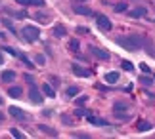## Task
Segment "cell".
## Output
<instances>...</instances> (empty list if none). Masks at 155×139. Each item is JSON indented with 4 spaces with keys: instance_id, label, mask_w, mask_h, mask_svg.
I'll use <instances>...</instances> for the list:
<instances>
[{
    "instance_id": "cell-35",
    "label": "cell",
    "mask_w": 155,
    "mask_h": 139,
    "mask_svg": "<svg viewBox=\"0 0 155 139\" xmlns=\"http://www.w3.org/2000/svg\"><path fill=\"white\" fill-rule=\"evenodd\" d=\"M35 61H37L38 65H44V61H46V59H44V55H37V59H35Z\"/></svg>"
},
{
    "instance_id": "cell-20",
    "label": "cell",
    "mask_w": 155,
    "mask_h": 139,
    "mask_svg": "<svg viewBox=\"0 0 155 139\" xmlns=\"http://www.w3.org/2000/svg\"><path fill=\"white\" fill-rule=\"evenodd\" d=\"M2 52H8L10 55H14V57L19 55V50H15V48H10V46H4V48H2Z\"/></svg>"
},
{
    "instance_id": "cell-25",
    "label": "cell",
    "mask_w": 155,
    "mask_h": 139,
    "mask_svg": "<svg viewBox=\"0 0 155 139\" xmlns=\"http://www.w3.org/2000/svg\"><path fill=\"white\" fill-rule=\"evenodd\" d=\"M121 65H123L124 71H134V65L130 63V61H127V59H124V61H121Z\"/></svg>"
},
{
    "instance_id": "cell-43",
    "label": "cell",
    "mask_w": 155,
    "mask_h": 139,
    "mask_svg": "<svg viewBox=\"0 0 155 139\" xmlns=\"http://www.w3.org/2000/svg\"><path fill=\"white\" fill-rule=\"evenodd\" d=\"M73 2H84V0H73Z\"/></svg>"
},
{
    "instance_id": "cell-18",
    "label": "cell",
    "mask_w": 155,
    "mask_h": 139,
    "mask_svg": "<svg viewBox=\"0 0 155 139\" xmlns=\"http://www.w3.org/2000/svg\"><path fill=\"white\" fill-rule=\"evenodd\" d=\"M88 122H90V124H96V126H107V122H105V120H102V118H94V116H90V114H88Z\"/></svg>"
},
{
    "instance_id": "cell-28",
    "label": "cell",
    "mask_w": 155,
    "mask_h": 139,
    "mask_svg": "<svg viewBox=\"0 0 155 139\" xmlns=\"http://www.w3.org/2000/svg\"><path fill=\"white\" fill-rule=\"evenodd\" d=\"M115 11H117V14H121V11H127V4H124V2H123V4H117V6H115Z\"/></svg>"
},
{
    "instance_id": "cell-11",
    "label": "cell",
    "mask_w": 155,
    "mask_h": 139,
    "mask_svg": "<svg viewBox=\"0 0 155 139\" xmlns=\"http://www.w3.org/2000/svg\"><path fill=\"white\" fill-rule=\"evenodd\" d=\"M4 11L8 15H14V17H17V19H25L27 17V14L25 11H15V10H10V8H4Z\"/></svg>"
},
{
    "instance_id": "cell-21",
    "label": "cell",
    "mask_w": 155,
    "mask_h": 139,
    "mask_svg": "<svg viewBox=\"0 0 155 139\" xmlns=\"http://www.w3.org/2000/svg\"><path fill=\"white\" fill-rule=\"evenodd\" d=\"M79 92H81V90H79V86H69V88H67V95H69V97H73V95H77Z\"/></svg>"
},
{
    "instance_id": "cell-9",
    "label": "cell",
    "mask_w": 155,
    "mask_h": 139,
    "mask_svg": "<svg viewBox=\"0 0 155 139\" xmlns=\"http://www.w3.org/2000/svg\"><path fill=\"white\" fill-rule=\"evenodd\" d=\"M37 128L42 131V134H48L50 137H56L58 135V131L54 130V128H50V126H46V124H40V126H37Z\"/></svg>"
},
{
    "instance_id": "cell-34",
    "label": "cell",
    "mask_w": 155,
    "mask_h": 139,
    "mask_svg": "<svg viewBox=\"0 0 155 139\" xmlns=\"http://www.w3.org/2000/svg\"><path fill=\"white\" fill-rule=\"evenodd\" d=\"M140 69H142V71H144V72H146V74H147V72H151V69H150V67H147V65H146V63H140Z\"/></svg>"
},
{
    "instance_id": "cell-36",
    "label": "cell",
    "mask_w": 155,
    "mask_h": 139,
    "mask_svg": "<svg viewBox=\"0 0 155 139\" xmlns=\"http://www.w3.org/2000/svg\"><path fill=\"white\" fill-rule=\"evenodd\" d=\"M77 103H79V105H84L86 103V97H79V99H77Z\"/></svg>"
},
{
    "instance_id": "cell-3",
    "label": "cell",
    "mask_w": 155,
    "mask_h": 139,
    "mask_svg": "<svg viewBox=\"0 0 155 139\" xmlns=\"http://www.w3.org/2000/svg\"><path fill=\"white\" fill-rule=\"evenodd\" d=\"M29 99H31L35 105H40V103L44 101L42 95H40V92L37 90V86H35V84H31V88H29Z\"/></svg>"
},
{
    "instance_id": "cell-31",
    "label": "cell",
    "mask_w": 155,
    "mask_h": 139,
    "mask_svg": "<svg viewBox=\"0 0 155 139\" xmlns=\"http://www.w3.org/2000/svg\"><path fill=\"white\" fill-rule=\"evenodd\" d=\"M77 33H79V34H88V33H90V29H86V27H77Z\"/></svg>"
},
{
    "instance_id": "cell-13",
    "label": "cell",
    "mask_w": 155,
    "mask_h": 139,
    "mask_svg": "<svg viewBox=\"0 0 155 139\" xmlns=\"http://www.w3.org/2000/svg\"><path fill=\"white\" fill-rule=\"evenodd\" d=\"M0 78H2V82H12L15 78V72L14 71H4L2 74H0Z\"/></svg>"
},
{
    "instance_id": "cell-27",
    "label": "cell",
    "mask_w": 155,
    "mask_h": 139,
    "mask_svg": "<svg viewBox=\"0 0 155 139\" xmlns=\"http://www.w3.org/2000/svg\"><path fill=\"white\" fill-rule=\"evenodd\" d=\"M140 82H142V84H146V86H150V84H153V78H151V76H142V78H140Z\"/></svg>"
},
{
    "instance_id": "cell-26",
    "label": "cell",
    "mask_w": 155,
    "mask_h": 139,
    "mask_svg": "<svg viewBox=\"0 0 155 139\" xmlns=\"http://www.w3.org/2000/svg\"><path fill=\"white\" fill-rule=\"evenodd\" d=\"M79 46H81V44H79V40H71V42H69V50H73V52L79 50Z\"/></svg>"
},
{
    "instance_id": "cell-19",
    "label": "cell",
    "mask_w": 155,
    "mask_h": 139,
    "mask_svg": "<svg viewBox=\"0 0 155 139\" xmlns=\"http://www.w3.org/2000/svg\"><path fill=\"white\" fill-rule=\"evenodd\" d=\"M147 130H151V124L150 122H146V120L138 122V131H147Z\"/></svg>"
},
{
    "instance_id": "cell-32",
    "label": "cell",
    "mask_w": 155,
    "mask_h": 139,
    "mask_svg": "<svg viewBox=\"0 0 155 139\" xmlns=\"http://www.w3.org/2000/svg\"><path fill=\"white\" fill-rule=\"evenodd\" d=\"M61 120H63V124H73V118H71V116H67V114H63V116H61Z\"/></svg>"
},
{
    "instance_id": "cell-29",
    "label": "cell",
    "mask_w": 155,
    "mask_h": 139,
    "mask_svg": "<svg viewBox=\"0 0 155 139\" xmlns=\"http://www.w3.org/2000/svg\"><path fill=\"white\" fill-rule=\"evenodd\" d=\"M10 134L14 135V137H25V135H23V134H21V131L17 130V128H12V130H10Z\"/></svg>"
},
{
    "instance_id": "cell-44",
    "label": "cell",
    "mask_w": 155,
    "mask_h": 139,
    "mask_svg": "<svg viewBox=\"0 0 155 139\" xmlns=\"http://www.w3.org/2000/svg\"><path fill=\"white\" fill-rule=\"evenodd\" d=\"M0 103H2V97H0Z\"/></svg>"
},
{
    "instance_id": "cell-22",
    "label": "cell",
    "mask_w": 155,
    "mask_h": 139,
    "mask_svg": "<svg viewBox=\"0 0 155 139\" xmlns=\"http://www.w3.org/2000/svg\"><path fill=\"white\" fill-rule=\"evenodd\" d=\"M17 57H19V59H21V61H23V63H25V65H27V67H29V69H35V67H33V63H31V61H29V57H27V55H23V53H21V52H19V55H17Z\"/></svg>"
},
{
    "instance_id": "cell-30",
    "label": "cell",
    "mask_w": 155,
    "mask_h": 139,
    "mask_svg": "<svg viewBox=\"0 0 155 139\" xmlns=\"http://www.w3.org/2000/svg\"><path fill=\"white\" fill-rule=\"evenodd\" d=\"M128 105L127 103H115V111H127Z\"/></svg>"
},
{
    "instance_id": "cell-8",
    "label": "cell",
    "mask_w": 155,
    "mask_h": 139,
    "mask_svg": "<svg viewBox=\"0 0 155 139\" xmlns=\"http://www.w3.org/2000/svg\"><path fill=\"white\" fill-rule=\"evenodd\" d=\"M73 11L79 15H94V11L88 8V6H73Z\"/></svg>"
},
{
    "instance_id": "cell-37",
    "label": "cell",
    "mask_w": 155,
    "mask_h": 139,
    "mask_svg": "<svg viewBox=\"0 0 155 139\" xmlns=\"http://www.w3.org/2000/svg\"><path fill=\"white\" fill-rule=\"evenodd\" d=\"M73 137H82V139H88L86 134H73Z\"/></svg>"
},
{
    "instance_id": "cell-39",
    "label": "cell",
    "mask_w": 155,
    "mask_h": 139,
    "mask_svg": "<svg viewBox=\"0 0 155 139\" xmlns=\"http://www.w3.org/2000/svg\"><path fill=\"white\" fill-rule=\"evenodd\" d=\"M0 65H4V55H2V52H0Z\"/></svg>"
},
{
    "instance_id": "cell-12",
    "label": "cell",
    "mask_w": 155,
    "mask_h": 139,
    "mask_svg": "<svg viewBox=\"0 0 155 139\" xmlns=\"http://www.w3.org/2000/svg\"><path fill=\"white\" fill-rule=\"evenodd\" d=\"M35 19H38V23L46 25V23H50V14H42V11H38V14H35Z\"/></svg>"
},
{
    "instance_id": "cell-33",
    "label": "cell",
    "mask_w": 155,
    "mask_h": 139,
    "mask_svg": "<svg viewBox=\"0 0 155 139\" xmlns=\"http://www.w3.org/2000/svg\"><path fill=\"white\" fill-rule=\"evenodd\" d=\"M75 114H77V116H88V112H86V111H82V109H77Z\"/></svg>"
},
{
    "instance_id": "cell-23",
    "label": "cell",
    "mask_w": 155,
    "mask_h": 139,
    "mask_svg": "<svg viewBox=\"0 0 155 139\" xmlns=\"http://www.w3.org/2000/svg\"><path fill=\"white\" fill-rule=\"evenodd\" d=\"M2 23H4V27L8 29V31H10L12 34H15V29H14V25L10 23V19H2Z\"/></svg>"
},
{
    "instance_id": "cell-15",
    "label": "cell",
    "mask_w": 155,
    "mask_h": 139,
    "mask_svg": "<svg viewBox=\"0 0 155 139\" xmlns=\"http://www.w3.org/2000/svg\"><path fill=\"white\" fill-rule=\"evenodd\" d=\"M42 93L48 95V97H56V92H54V88L50 84H42Z\"/></svg>"
},
{
    "instance_id": "cell-14",
    "label": "cell",
    "mask_w": 155,
    "mask_h": 139,
    "mask_svg": "<svg viewBox=\"0 0 155 139\" xmlns=\"http://www.w3.org/2000/svg\"><path fill=\"white\" fill-rule=\"evenodd\" d=\"M146 14H147L146 8H136V10H130V11H128L130 17H144Z\"/></svg>"
},
{
    "instance_id": "cell-10",
    "label": "cell",
    "mask_w": 155,
    "mask_h": 139,
    "mask_svg": "<svg viewBox=\"0 0 155 139\" xmlns=\"http://www.w3.org/2000/svg\"><path fill=\"white\" fill-rule=\"evenodd\" d=\"M52 34L56 36V38H61V36H65V34H67V29H65L63 25H58V27H54Z\"/></svg>"
},
{
    "instance_id": "cell-38",
    "label": "cell",
    "mask_w": 155,
    "mask_h": 139,
    "mask_svg": "<svg viewBox=\"0 0 155 139\" xmlns=\"http://www.w3.org/2000/svg\"><path fill=\"white\" fill-rule=\"evenodd\" d=\"M25 80H27V82H31V84H35V78H33V76H29V74H25Z\"/></svg>"
},
{
    "instance_id": "cell-2",
    "label": "cell",
    "mask_w": 155,
    "mask_h": 139,
    "mask_svg": "<svg viewBox=\"0 0 155 139\" xmlns=\"http://www.w3.org/2000/svg\"><path fill=\"white\" fill-rule=\"evenodd\" d=\"M21 36H23L27 42H37L38 36H40V31H38L35 25H27V27L21 29Z\"/></svg>"
},
{
    "instance_id": "cell-40",
    "label": "cell",
    "mask_w": 155,
    "mask_h": 139,
    "mask_svg": "<svg viewBox=\"0 0 155 139\" xmlns=\"http://www.w3.org/2000/svg\"><path fill=\"white\" fill-rule=\"evenodd\" d=\"M15 2H19V4H25V0H15Z\"/></svg>"
},
{
    "instance_id": "cell-16",
    "label": "cell",
    "mask_w": 155,
    "mask_h": 139,
    "mask_svg": "<svg viewBox=\"0 0 155 139\" xmlns=\"http://www.w3.org/2000/svg\"><path fill=\"white\" fill-rule=\"evenodd\" d=\"M104 80H105V82H109V84H113V82H117V80H119V72H115V71H113V72H107Z\"/></svg>"
},
{
    "instance_id": "cell-5",
    "label": "cell",
    "mask_w": 155,
    "mask_h": 139,
    "mask_svg": "<svg viewBox=\"0 0 155 139\" xmlns=\"http://www.w3.org/2000/svg\"><path fill=\"white\" fill-rule=\"evenodd\" d=\"M96 19H98V27L102 29V31H111L113 25H111V21H109V17H105V15H96Z\"/></svg>"
},
{
    "instance_id": "cell-1",
    "label": "cell",
    "mask_w": 155,
    "mask_h": 139,
    "mask_svg": "<svg viewBox=\"0 0 155 139\" xmlns=\"http://www.w3.org/2000/svg\"><path fill=\"white\" fill-rule=\"evenodd\" d=\"M117 44L124 48L127 52H136L144 46V38L142 36H136V34H130V36H119L117 38Z\"/></svg>"
},
{
    "instance_id": "cell-7",
    "label": "cell",
    "mask_w": 155,
    "mask_h": 139,
    "mask_svg": "<svg viewBox=\"0 0 155 139\" xmlns=\"http://www.w3.org/2000/svg\"><path fill=\"white\" fill-rule=\"evenodd\" d=\"M71 71H73V74H77V76H82V78H88V76L92 74V72L88 71V69H82L81 65H75V63L71 65Z\"/></svg>"
},
{
    "instance_id": "cell-6",
    "label": "cell",
    "mask_w": 155,
    "mask_h": 139,
    "mask_svg": "<svg viewBox=\"0 0 155 139\" xmlns=\"http://www.w3.org/2000/svg\"><path fill=\"white\" fill-rule=\"evenodd\" d=\"M10 114H12L15 120H19V122H25V120H27V114L23 112L19 107H10Z\"/></svg>"
},
{
    "instance_id": "cell-42",
    "label": "cell",
    "mask_w": 155,
    "mask_h": 139,
    "mask_svg": "<svg viewBox=\"0 0 155 139\" xmlns=\"http://www.w3.org/2000/svg\"><path fill=\"white\" fill-rule=\"evenodd\" d=\"M0 38H6V34H4V33H0Z\"/></svg>"
},
{
    "instance_id": "cell-4",
    "label": "cell",
    "mask_w": 155,
    "mask_h": 139,
    "mask_svg": "<svg viewBox=\"0 0 155 139\" xmlns=\"http://www.w3.org/2000/svg\"><path fill=\"white\" fill-rule=\"evenodd\" d=\"M88 50H90V53L94 57H98V59H104V61L109 59V52H107V50H102V48H96V46H90Z\"/></svg>"
},
{
    "instance_id": "cell-41",
    "label": "cell",
    "mask_w": 155,
    "mask_h": 139,
    "mask_svg": "<svg viewBox=\"0 0 155 139\" xmlns=\"http://www.w3.org/2000/svg\"><path fill=\"white\" fill-rule=\"evenodd\" d=\"M2 120H4V114H2V112H0V122H2Z\"/></svg>"
},
{
    "instance_id": "cell-17",
    "label": "cell",
    "mask_w": 155,
    "mask_h": 139,
    "mask_svg": "<svg viewBox=\"0 0 155 139\" xmlns=\"http://www.w3.org/2000/svg\"><path fill=\"white\" fill-rule=\"evenodd\" d=\"M8 93L12 95V97H21V93H23V90H21L19 86H12V88L8 90Z\"/></svg>"
},
{
    "instance_id": "cell-24",
    "label": "cell",
    "mask_w": 155,
    "mask_h": 139,
    "mask_svg": "<svg viewBox=\"0 0 155 139\" xmlns=\"http://www.w3.org/2000/svg\"><path fill=\"white\" fill-rule=\"evenodd\" d=\"M25 4H31V6H46L44 0H25Z\"/></svg>"
}]
</instances>
